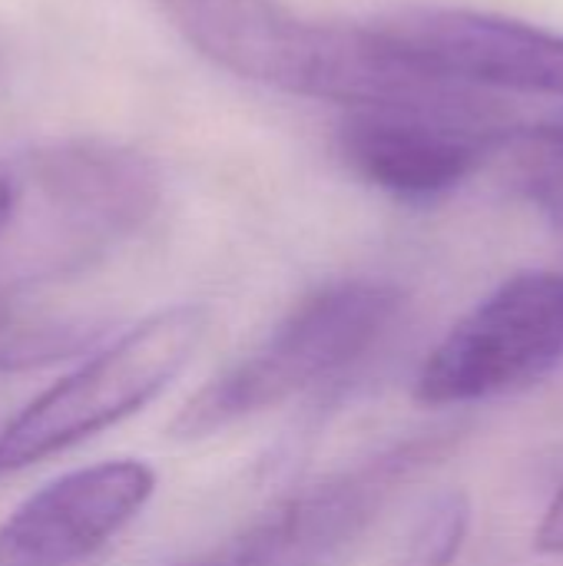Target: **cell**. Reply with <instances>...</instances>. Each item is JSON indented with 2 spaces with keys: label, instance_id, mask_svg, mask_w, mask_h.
I'll return each mask as SVG.
<instances>
[{
  "label": "cell",
  "instance_id": "1",
  "mask_svg": "<svg viewBox=\"0 0 563 566\" xmlns=\"http://www.w3.org/2000/svg\"><path fill=\"white\" fill-rule=\"evenodd\" d=\"M176 33L239 80L365 106H451L478 86L415 63L375 27L305 20L272 0H159Z\"/></svg>",
  "mask_w": 563,
  "mask_h": 566
},
{
  "label": "cell",
  "instance_id": "2",
  "mask_svg": "<svg viewBox=\"0 0 563 566\" xmlns=\"http://www.w3.org/2000/svg\"><path fill=\"white\" fill-rule=\"evenodd\" d=\"M20 209L13 272L50 279L80 272L129 242L159 209L156 163L110 139H60L17 159Z\"/></svg>",
  "mask_w": 563,
  "mask_h": 566
},
{
  "label": "cell",
  "instance_id": "3",
  "mask_svg": "<svg viewBox=\"0 0 563 566\" xmlns=\"http://www.w3.org/2000/svg\"><path fill=\"white\" fill-rule=\"evenodd\" d=\"M405 295L392 282L348 279L302 298L246 358L202 385L173 418L176 441L212 438L335 378L395 325Z\"/></svg>",
  "mask_w": 563,
  "mask_h": 566
},
{
  "label": "cell",
  "instance_id": "4",
  "mask_svg": "<svg viewBox=\"0 0 563 566\" xmlns=\"http://www.w3.org/2000/svg\"><path fill=\"white\" fill-rule=\"evenodd\" d=\"M206 328V308L173 305L103 345L0 428V478L136 415L192 361Z\"/></svg>",
  "mask_w": 563,
  "mask_h": 566
},
{
  "label": "cell",
  "instance_id": "5",
  "mask_svg": "<svg viewBox=\"0 0 563 566\" xmlns=\"http://www.w3.org/2000/svg\"><path fill=\"white\" fill-rule=\"evenodd\" d=\"M521 123L494 93L475 90L451 106L345 109L338 153L368 186L398 199H435L498 156Z\"/></svg>",
  "mask_w": 563,
  "mask_h": 566
},
{
  "label": "cell",
  "instance_id": "6",
  "mask_svg": "<svg viewBox=\"0 0 563 566\" xmlns=\"http://www.w3.org/2000/svg\"><path fill=\"white\" fill-rule=\"evenodd\" d=\"M563 361V272H521L478 302L428 355L415 398L431 408L528 388Z\"/></svg>",
  "mask_w": 563,
  "mask_h": 566
},
{
  "label": "cell",
  "instance_id": "7",
  "mask_svg": "<svg viewBox=\"0 0 563 566\" xmlns=\"http://www.w3.org/2000/svg\"><path fill=\"white\" fill-rule=\"evenodd\" d=\"M425 70L478 90L563 99V33L468 7L411 3L372 23Z\"/></svg>",
  "mask_w": 563,
  "mask_h": 566
},
{
  "label": "cell",
  "instance_id": "8",
  "mask_svg": "<svg viewBox=\"0 0 563 566\" xmlns=\"http://www.w3.org/2000/svg\"><path fill=\"white\" fill-rule=\"evenodd\" d=\"M448 441L398 444L352 471L325 478L265 514L229 544L216 566H322L362 537L392 494L428 468Z\"/></svg>",
  "mask_w": 563,
  "mask_h": 566
},
{
  "label": "cell",
  "instance_id": "9",
  "mask_svg": "<svg viewBox=\"0 0 563 566\" xmlns=\"http://www.w3.org/2000/svg\"><path fill=\"white\" fill-rule=\"evenodd\" d=\"M153 491V468L133 458L66 471L0 524V566H96Z\"/></svg>",
  "mask_w": 563,
  "mask_h": 566
},
{
  "label": "cell",
  "instance_id": "10",
  "mask_svg": "<svg viewBox=\"0 0 563 566\" xmlns=\"http://www.w3.org/2000/svg\"><path fill=\"white\" fill-rule=\"evenodd\" d=\"M518 186L563 232V109L544 119H521L504 139Z\"/></svg>",
  "mask_w": 563,
  "mask_h": 566
},
{
  "label": "cell",
  "instance_id": "11",
  "mask_svg": "<svg viewBox=\"0 0 563 566\" xmlns=\"http://www.w3.org/2000/svg\"><path fill=\"white\" fill-rule=\"evenodd\" d=\"M471 531V497L458 488L431 497L408 534L398 566H455Z\"/></svg>",
  "mask_w": 563,
  "mask_h": 566
},
{
  "label": "cell",
  "instance_id": "12",
  "mask_svg": "<svg viewBox=\"0 0 563 566\" xmlns=\"http://www.w3.org/2000/svg\"><path fill=\"white\" fill-rule=\"evenodd\" d=\"M93 335L96 332L90 325H46V328L20 332L0 342V371L13 375V371L43 368L60 358H73L93 342Z\"/></svg>",
  "mask_w": 563,
  "mask_h": 566
},
{
  "label": "cell",
  "instance_id": "13",
  "mask_svg": "<svg viewBox=\"0 0 563 566\" xmlns=\"http://www.w3.org/2000/svg\"><path fill=\"white\" fill-rule=\"evenodd\" d=\"M20 169H17V159H3L0 156V242L7 239L13 219H17V209H20Z\"/></svg>",
  "mask_w": 563,
  "mask_h": 566
},
{
  "label": "cell",
  "instance_id": "14",
  "mask_svg": "<svg viewBox=\"0 0 563 566\" xmlns=\"http://www.w3.org/2000/svg\"><path fill=\"white\" fill-rule=\"evenodd\" d=\"M534 547L541 554H551V557H563V488L554 494L551 507L544 511V521L534 534Z\"/></svg>",
  "mask_w": 563,
  "mask_h": 566
},
{
  "label": "cell",
  "instance_id": "15",
  "mask_svg": "<svg viewBox=\"0 0 563 566\" xmlns=\"http://www.w3.org/2000/svg\"><path fill=\"white\" fill-rule=\"evenodd\" d=\"M7 325H10V305H7V298L0 295V335H3Z\"/></svg>",
  "mask_w": 563,
  "mask_h": 566
}]
</instances>
